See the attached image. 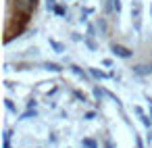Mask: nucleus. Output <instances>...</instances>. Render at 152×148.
Returning a JSON list of instances; mask_svg holds the SVG:
<instances>
[{
	"label": "nucleus",
	"mask_w": 152,
	"mask_h": 148,
	"mask_svg": "<svg viewBox=\"0 0 152 148\" xmlns=\"http://www.w3.org/2000/svg\"><path fill=\"white\" fill-rule=\"evenodd\" d=\"M40 7V0H7L4 4V42L23 36L31 25Z\"/></svg>",
	"instance_id": "f257e3e1"
}]
</instances>
